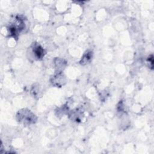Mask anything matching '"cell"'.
<instances>
[{"mask_svg":"<svg viewBox=\"0 0 154 154\" xmlns=\"http://www.w3.org/2000/svg\"><path fill=\"white\" fill-rule=\"evenodd\" d=\"M92 57V52H87L85 55H84V57H82L81 61V64H87L90 62V61L91 60Z\"/></svg>","mask_w":154,"mask_h":154,"instance_id":"3","label":"cell"},{"mask_svg":"<svg viewBox=\"0 0 154 154\" xmlns=\"http://www.w3.org/2000/svg\"><path fill=\"white\" fill-rule=\"evenodd\" d=\"M17 120L24 125L34 123L37 120L35 116L28 109H23L19 111L17 114Z\"/></svg>","mask_w":154,"mask_h":154,"instance_id":"1","label":"cell"},{"mask_svg":"<svg viewBox=\"0 0 154 154\" xmlns=\"http://www.w3.org/2000/svg\"><path fill=\"white\" fill-rule=\"evenodd\" d=\"M32 52L36 58H42L44 55V50L40 45H35L32 49Z\"/></svg>","mask_w":154,"mask_h":154,"instance_id":"2","label":"cell"}]
</instances>
